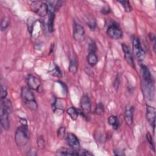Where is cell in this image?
Listing matches in <instances>:
<instances>
[{"mask_svg":"<svg viewBox=\"0 0 156 156\" xmlns=\"http://www.w3.org/2000/svg\"><path fill=\"white\" fill-rule=\"evenodd\" d=\"M20 125L17 128L15 134V141L19 147H23L26 145L29 140V132L28 124L25 118H20Z\"/></svg>","mask_w":156,"mask_h":156,"instance_id":"cell-1","label":"cell"},{"mask_svg":"<svg viewBox=\"0 0 156 156\" xmlns=\"http://www.w3.org/2000/svg\"><path fill=\"white\" fill-rule=\"evenodd\" d=\"M12 104L7 98L1 99L0 119L1 124L4 130H8L10 128L9 115L12 112Z\"/></svg>","mask_w":156,"mask_h":156,"instance_id":"cell-2","label":"cell"},{"mask_svg":"<svg viewBox=\"0 0 156 156\" xmlns=\"http://www.w3.org/2000/svg\"><path fill=\"white\" fill-rule=\"evenodd\" d=\"M21 96L24 105L29 109L32 111H36L38 109V104L35 100L34 94L27 87H23L21 88Z\"/></svg>","mask_w":156,"mask_h":156,"instance_id":"cell-3","label":"cell"},{"mask_svg":"<svg viewBox=\"0 0 156 156\" xmlns=\"http://www.w3.org/2000/svg\"><path fill=\"white\" fill-rule=\"evenodd\" d=\"M30 9L34 13L41 17L45 16L49 12L48 5L41 1H32L30 4Z\"/></svg>","mask_w":156,"mask_h":156,"instance_id":"cell-4","label":"cell"},{"mask_svg":"<svg viewBox=\"0 0 156 156\" xmlns=\"http://www.w3.org/2000/svg\"><path fill=\"white\" fill-rule=\"evenodd\" d=\"M132 46L133 51L136 57L139 61L142 62L145 58V52L142 48L140 40L137 37H133Z\"/></svg>","mask_w":156,"mask_h":156,"instance_id":"cell-5","label":"cell"},{"mask_svg":"<svg viewBox=\"0 0 156 156\" xmlns=\"http://www.w3.org/2000/svg\"><path fill=\"white\" fill-rule=\"evenodd\" d=\"M26 82L28 88L32 90L41 91V83L39 79L32 74H29L26 77Z\"/></svg>","mask_w":156,"mask_h":156,"instance_id":"cell-6","label":"cell"},{"mask_svg":"<svg viewBox=\"0 0 156 156\" xmlns=\"http://www.w3.org/2000/svg\"><path fill=\"white\" fill-rule=\"evenodd\" d=\"M107 34L111 38L114 40H118L122 36L121 30L116 24H112L108 26L107 29Z\"/></svg>","mask_w":156,"mask_h":156,"instance_id":"cell-7","label":"cell"},{"mask_svg":"<svg viewBox=\"0 0 156 156\" xmlns=\"http://www.w3.org/2000/svg\"><path fill=\"white\" fill-rule=\"evenodd\" d=\"M73 38L79 42L85 40V33L83 27L79 24L74 23L73 27Z\"/></svg>","mask_w":156,"mask_h":156,"instance_id":"cell-8","label":"cell"},{"mask_svg":"<svg viewBox=\"0 0 156 156\" xmlns=\"http://www.w3.org/2000/svg\"><path fill=\"white\" fill-rule=\"evenodd\" d=\"M155 117H156V110L155 108L149 105H146V119L149 124L151 127L154 129L155 127Z\"/></svg>","mask_w":156,"mask_h":156,"instance_id":"cell-9","label":"cell"},{"mask_svg":"<svg viewBox=\"0 0 156 156\" xmlns=\"http://www.w3.org/2000/svg\"><path fill=\"white\" fill-rule=\"evenodd\" d=\"M66 141L68 145H69L71 149L75 151H78L80 149V143L79 140L74 134L71 133H68L66 136Z\"/></svg>","mask_w":156,"mask_h":156,"instance_id":"cell-10","label":"cell"},{"mask_svg":"<svg viewBox=\"0 0 156 156\" xmlns=\"http://www.w3.org/2000/svg\"><path fill=\"white\" fill-rule=\"evenodd\" d=\"M122 51H123L124 54V58H125L126 61L127 62V63L130 66L135 68V62H134L133 56H132V52L130 51V48L127 45L123 43L122 44Z\"/></svg>","mask_w":156,"mask_h":156,"instance_id":"cell-11","label":"cell"},{"mask_svg":"<svg viewBox=\"0 0 156 156\" xmlns=\"http://www.w3.org/2000/svg\"><path fill=\"white\" fill-rule=\"evenodd\" d=\"M141 71L143 80V84H153L152 76L148 68L146 65L142 64L141 65Z\"/></svg>","mask_w":156,"mask_h":156,"instance_id":"cell-12","label":"cell"},{"mask_svg":"<svg viewBox=\"0 0 156 156\" xmlns=\"http://www.w3.org/2000/svg\"><path fill=\"white\" fill-rule=\"evenodd\" d=\"M80 107L82 111L86 115L91 112V101L88 95H83L80 99Z\"/></svg>","mask_w":156,"mask_h":156,"instance_id":"cell-13","label":"cell"},{"mask_svg":"<svg viewBox=\"0 0 156 156\" xmlns=\"http://www.w3.org/2000/svg\"><path fill=\"white\" fill-rule=\"evenodd\" d=\"M124 118L126 124L131 126L133 123V108L131 105H126L124 113Z\"/></svg>","mask_w":156,"mask_h":156,"instance_id":"cell-14","label":"cell"},{"mask_svg":"<svg viewBox=\"0 0 156 156\" xmlns=\"http://www.w3.org/2000/svg\"><path fill=\"white\" fill-rule=\"evenodd\" d=\"M48 30L50 32H52L54 30V23L55 19V10L53 9H49L48 12Z\"/></svg>","mask_w":156,"mask_h":156,"instance_id":"cell-15","label":"cell"},{"mask_svg":"<svg viewBox=\"0 0 156 156\" xmlns=\"http://www.w3.org/2000/svg\"><path fill=\"white\" fill-rule=\"evenodd\" d=\"M57 155H77V151L73 149H68L65 147H62L57 151Z\"/></svg>","mask_w":156,"mask_h":156,"instance_id":"cell-16","label":"cell"},{"mask_svg":"<svg viewBox=\"0 0 156 156\" xmlns=\"http://www.w3.org/2000/svg\"><path fill=\"white\" fill-rule=\"evenodd\" d=\"M87 62L91 66H95L98 62V57L96 54L94 52H89L87 55Z\"/></svg>","mask_w":156,"mask_h":156,"instance_id":"cell-17","label":"cell"},{"mask_svg":"<svg viewBox=\"0 0 156 156\" xmlns=\"http://www.w3.org/2000/svg\"><path fill=\"white\" fill-rule=\"evenodd\" d=\"M108 124L111 125L115 130H117L119 128V123L116 116H115V115L110 116L108 119Z\"/></svg>","mask_w":156,"mask_h":156,"instance_id":"cell-18","label":"cell"},{"mask_svg":"<svg viewBox=\"0 0 156 156\" xmlns=\"http://www.w3.org/2000/svg\"><path fill=\"white\" fill-rule=\"evenodd\" d=\"M77 68H78V63L76 58H71L70 60L69 65V71L73 74L76 73L77 71Z\"/></svg>","mask_w":156,"mask_h":156,"instance_id":"cell-19","label":"cell"},{"mask_svg":"<svg viewBox=\"0 0 156 156\" xmlns=\"http://www.w3.org/2000/svg\"><path fill=\"white\" fill-rule=\"evenodd\" d=\"M67 114L70 116L73 120H76L78 117V110L73 107H69L66 110Z\"/></svg>","mask_w":156,"mask_h":156,"instance_id":"cell-20","label":"cell"},{"mask_svg":"<svg viewBox=\"0 0 156 156\" xmlns=\"http://www.w3.org/2000/svg\"><path fill=\"white\" fill-rule=\"evenodd\" d=\"M9 25V18L5 17V16H4L2 18L1 21V30L2 31L5 30L7 28Z\"/></svg>","mask_w":156,"mask_h":156,"instance_id":"cell-21","label":"cell"},{"mask_svg":"<svg viewBox=\"0 0 156 156\" xmlns=\"http://www.w3.org/2000/svg\"><path fill=\"white\" fill-rule=\"evenodd\" d=\"M94 112L99 115H102L104 113V105L101 102H99L95 108Z\"/></svg>","mask_w":156,"mask_h":156,"instance_id":"cell-22","label":"cell"},{"mask_svg":"<svg viewBox=\"0 0 156 156\" xmlns=\"http://www.w3.org/2000/svg\"><path fill=\"white\" fill-rule=\"evenodd\" d=\"M120 4L122 5L124 10L127 12H129L132 10V8L129 3V1H119Z\"/></svg>","mask_w":156,"mask_h":156,"instance_id":"cell-23","label":"cell"},{"mask_svg":"<svg viewBox=\"0 0 156 156\" xmlns=\"http://www.w3.org/2000/svg\"><path fill=\"white\" fill-rule=\"evenodd\" d=\"M146 139H147V141L150 146V147L151 148V149L155 152V147H154V141H153V139H152V137L151 136V135L149 133H147L146 135Z\"/></svg>","mask_w":156,"mask_h":156,"instance_id":"cell-24","label":"cell"},{"mask_svg":"<svg viewBox=\"0 0 156 156\" xmlns=\"http://www.w3.org/2000/svg\"><path fill=\"white\" fill-rule=\"evenodd\" d=\"M37 143L38 147L41 149H43L45 147V140L42 136H40L38 137L37 140Z\"/></svg>","mask_w":156,"mask_h":156,"instance_id":"cell-25","label":"cell"},{"mask_svg":"<svg viewBox=\"0 0 156 156\" xmlns=\"http://www.w3.org/2000/svg\"><path fill=\"white\" fill-rule=\"evenodd\" d=\"M35 19L33 18H30L28 19L27 20V28H28V30L29 32L32 34V31L33 29V27H34V24L35 23Z\"/></svg>","mask_w":156,"mask_h":156,"instance_id":"cell-26","label":"cell"},{"mask_svg":"<svg viewBox=\"0 0 156 156\" xmlns=\"http://www.w3.org/2000/svg\"><path fill=\"white\" fill-rule=\"evenodd\" d=\"M87 23H88V25L89 27L91 29V30H94L96 26V23L95 20L93 18H89L88 21Z\"/></svg>","mask_w":156,"mask_h":156,"instance_id":"cell-27","label":"cell"},{"mask_svg":"<svg viewBox=\"0 0 156 156\" xmlns=\"http://www.w3.org/2000/svg\"><path fill=\"white\" fill-rule=\"evenodd\" d=\"M88 49H89V52H96L97 51V46L96 43L93 41H91L88 46Z\"/></svg>","mask_w":156,"mask_h":156,"instance_id":"cell-28","label":"cell"},{"mask_svg":"<svg viewBox=\"0 0 156 156\" xmlns=\"http://www.w3.org/2000/svg\"><path fill=\"white\" fill-rule=\"evenodd\" d=\"M77 155H93V154L85 149H79L77 151Z\"/></svg>","mask_w":156,"mask_h":156,"instance_id":"cell-29","label":"cell"},{"mask_svg":"<svg viewBox=\"0 0 156 156\" xmlns=\"http://www.w3.org/2000/svg\"><path fill=\"white\" fill-rule=\"evenodd\" d=\"M65 135V128L64 127H60L57 131V136L60 139H63Z\"/></svg>","mask_w":156,"mask_h":156,"instance_id":"cell-30","label":"cell"},{"mask_svg":"<svg viewBox=\"0 0 156 156\" xmlns=\"http://www.w3.org/2000/svg\"><path fill=\"white\" fill-rule=\"evenodd\" d=\"M7 91L5 86L1 85V99H5L7 98Z\"/></svg>","mask_w":156,"mask_h":156,"instance_id":"cell-31","label":"cell"},{"mask_svg":"<svg viewBox=\"0 0 156 156\" xmlns=\"http://www.w3.org/2000/svg\"><path fill=\"white\" fill-rule=\"evenodd\" d=\"M52 75L54 76H57V77H61L62 76V74L61 72L59 69V68L58 66H55V68L51 71V73Z\"/></svg>","mask_w":156,"mask_h":156,"instance_id":"cell-32","label":"cell"},{"mask_svg":"<svg viewBox=\"0 0 156 156\" xmlns=\"http://www.w3.org/2000/svg\"><path fill=\"white\" fill-rule=\"evenodd\" d=\"M119 82H119V77L118 76H117L116 77V79H115V82H114V83H113L114 87H115V90H118V87H119Z\"/></svg>","mask_w":156,"mask_h":156,"instance_id":"cell-33","label":"cell"},{"mask_svg":"<svg viewBox=\"0 0 156 156\" xmlns=\"http://www.w3.org/2000/svg\"><path fill=\"white\" fill-rule=\"evenodd\" d=\"M113 152H114V154L115 155H125V154L124 153V152L119 149H115Z\"/></svg>","mask_w":156,"mask_h":156,"instance_id":"cell-34","label":"cell"},{"mask_svg":"<svg viewBox=\"0 0 156 156\" xmlns=\"http://www.w3.org/2000/svg\"><path fill=\"white\" fill-rule=\"evenodd\" d=\"M149 38H150V40L151 41H152L153 42V44H154V49L155 50V35L152 34V33H150L149 34Z\"/></svg>","mask_w":156,"mask_h":156,"instance_id":"cell-35","label":"cell"},{"mask_svg":"<svg viewBox=\"0 0 156 156\" xmlns=\"http://www.w3.org/2000/svg\"><path fill=\"white\" fill-rule=\"evenodd\" d=\"M110 9H109V8H108V7H105L102 8V10H101L102 13H104V15H107V14H108V13L110 12Z\"/></svg>","mask_w":156,"mask_h":156,"instance_id":"cell-36","label":"cell"}]
</instances>
